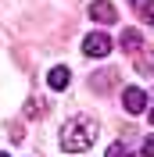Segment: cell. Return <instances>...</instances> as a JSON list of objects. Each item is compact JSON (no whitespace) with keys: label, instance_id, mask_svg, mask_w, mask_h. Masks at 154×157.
I'll use <instances>...</instances> for the list:
<instances>
[{"label":"cell","instance_id":"obj_5","mask_svg":"<svg viewBox=\"0 0 154 157\" xmlns=\"http://www.w3.org/2000/svg\"><path fill=\"white\" fill-rule=\"evenodd\" d=\"M118 47H122L125 54H136V50L144 47V36H140V29H122V36H118Z\"/></svg>","mask_w":154,"mask_h":157},{"label":"cell","instance_id":"obj_7","mask_svg":"<svg viewBox=\"0 0 154 157\" xmlns=\"http://www.w3.org/2000/svg\"><path fill=\"white\" fill-rule=\"evenodd\" d=\"M25 114H29V118L47 114V104H43V100H29V104H25Z\"/></svg>","mask_w":154,"mask_h":157},{"label":"cell","instance_id":"obj_2","mask_svg":"<svg viewBox=\"0 0 154 157\" xmlns=\"http://www.w3.org/2000/svg\"><path fill=\"white\" fill-rule=\"evenodd\" d=\"M83 54H86V57H107V54H111V39H107L104 32H90V36L83 39Z\"/></svg>","mask_w":154,"mask_h":157},{"label":"cell","instance_id":"obj_12","mask_svg":"<svg viewBox=\"0 0 154 157\" xmlns=\"http://www.w3.org/2000/svg\"><path fill=\"white\" fill-rule=\"evenodd\" d=\"M0 157H7V154H0Z\"/></svg>","mask_w":154,"mask_h":157},{"label":"cell","instance_id":"obj_6","mask_svg":"<svg viewBox=\"0 0 154 157\" xmlns=\"http://www.w3.org/2000/svg\"><path fill=\"white\" fill-rule=\"evenodd\" d=\"M68 82H72V71L68 68H61V64L50 68V75H47V86L50 89H68Z\"/></svg>","mask_w":154,"mask_h":157},{"label":"cell","instance_id":"obj_9","mask_svg":"<svg viewBox=\"0 0 154 157\" xmlns=\"http://www.w3.org/2000/svg\"><path fill=\"white\" fill-rule=\"evenodd\" d=\"M107 157H129V154H125L122 143H111V147H107Z\"/></svg>","mask_w":154,"mask_h":157},{"label":"cell","instance_id":"obj_10","mask_svg":"<svg viewBox=\"0 0 154 157\" xmlns=\"http://www.w3.org/2000/svg\"><path fill=\"white\" fill-rule=\"evenodd\" d=\"M144 154H147V157H154V136H147V143H144Z\"/></svg>","mask_w":154,"mask_h":157},{"label":"cell","instance_id":"obj_8","mask_svg":"<svg viewBox=\"0 0 154 157\" xmlns=\"http://www.w3.org/2000/svg\"><path fill=\"white\" fill-rule=\"evenodd\" d=\"M133 4L140 7V14H144V18L154 25V0H133Z\"/></svg>","mask_w":154,"mask_h":157},{"label":"cell","instance_id":"obj_3","mask_svg":"<svg viewBox=\"0 0 154 157\" xmlns=\"http://www.w3.org/2000/svg\"><path fill=\"white\" fill-rule=\"evenodd\" d=\"M122 107L129 111V114H140V111L147 107V93L140 86H125L122 89Z\"/></svg>","mask_w":154,"mask_h":157},{"label":"cell","instance_id":"obj_1","mask_svg":"<svg viewBox=\"0 0 154 157\" xmlns=\"http://www.w3.org/2000/svg\"><path fill=\"white\" fill-rule=\"evenodd\" d=\"M97 121L86 114H75V118H68L65 125H61V150L65 154H83V150H90L97 143Z\"/></svg>","mask_w":154,"mask_h":157},{"label":"cell","instance_id":"obj_13","mask_svg":"<svg viewBox=\"0 0 154 157\" xmlns=\"http://www.w3.org/2000/svg\"><path fill=\"white\" fill-rule=\"evenodd\" d=\"M144 157H147V154H144Z\"/></svg>","mask_w":154,"mask_h":157},{"label":"cell","instance_id":"obj_4","mask_svg":"<svg viewBox=\"0 0 154 157\" xmlns=\"http://www.w3.org/2000/svg\"><path fill=\"white\" fill-rule=\"evenodd\" d=\"M90 18L107 25V21H118V11H115L111 0H93V4H90Z\"/></svg>","mask_w":154,"mask_h":157},{"label":"cell","instance_id":"obj_11","mask_svg":"<svg viewBox=\"0 0 154 157\" xmlns=\"http://www.w3.org/2000/svg\"><path fill=\"white\" fill-rule=\"evenodd\" d=\"M151 125H154V107H151Z\"/></svg>","mask_w":154,"mask_h":157}]
</instances>
